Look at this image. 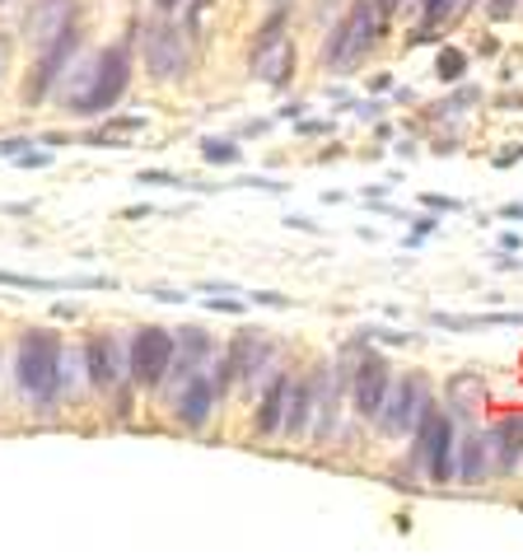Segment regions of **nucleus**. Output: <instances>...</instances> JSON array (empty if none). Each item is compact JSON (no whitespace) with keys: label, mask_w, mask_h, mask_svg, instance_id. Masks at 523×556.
Returning <instances> with one entry per match:
<instances>
[{"label":"nucleus","mask_w":523,"mask_h":556,"mask_svg":"<svg viewBox=\"0 0 523 556\" xmlns=\"http://www.w3.org/2000/svg\"><path fill=\"white\" fill-rule=\"evenodd\" d=\"M411 435H417L411 454H417V463H425V477H430V482H435V486L454 482V444H458L454 416L430 403V407L421 412V421L411 426Z\"/></svg>","instance_id":"20e7f679"},{"label":"nucleus","mask_w":523,"mask_h":556,"mask_svg":"<svg viewBox=\"0 0 523 556\" xmlns=\"http://www.w3.org/2000/svg\"><path fill=\"white\" fill-rule=\"evenodd\" d=\"M75 24V0H34L28 5V20H24V34L34 48H48L56 34H66Z\"/></svg>","instance_id":"4468645a"},{"label":"nucleus","mask_w":523,"mask_h":556,"mask_svg":"<svg viewBox=\"0 0 523 556\" xmlns=\"http://www.w3.org/2000/svg\"><path fill=\"white\" fill-rule=\"evenodd\" d=\"M225 361L234 365V379H257L271 365V342L262 332H243L234 346L225 351Z\"/></svg>","instance_id":"f3484780"},{"label":"nucleus","mask_w":523,"mask_h":556,"mask_svg":"<svg viewBox=\"0 0 523 556\" xmlns=\"http://www.w3.org/2000/svg\"><path fill=\"white\" fill-rule=\"evenodd\" d=\"M393 10H397V0H374V14H379V20H388Z\"/></svg>","instance_id":"cd10ccee"},{"label":"nucleus","mask_w":523,"mask_h":556,"mask_svg":"<svg viewBox=\"0 0 523 556\" xmlns=\"http://www.w3.org/2000/svg\"><path fill=\"white\" fill-rule=\"evenodd\" d=\"M425 206L430 211H463V202H454V197H439V192H425Z\"/></svg>","instance_id":"393cba45"},{"label":"nucleus","mask_w":523,"mask_h":556,"mask_svg":"<svg viewBox=\"0 0 523 556\" xmlns=\"http://www.w3.org/2000/svg\"><path fill=\"white\" fill-rule=\"evenodd\" d=\"M0 5H5V0H0Z\"/></svg>","instance_id":"473e14b6"},{"label":"nucleus","mask_w":523,"mask_h":556,"mask_svg":"<svg viewBox=\"0 0 523 556\" xmlns=\"http://www.w3.org/2000/svg\"><path fill=\"white\" fill-rule=\"evenodd\" d=\"M14 379H20V389L34 397L38 407L56 403L61 383H66V351H61V337L48 328L24 332L20 351H14Z\"/></svg>","instance_id":"f03ea898"},{"label":"nucleus","mask_w":523,"mask_h":556,"mask_svg":"<svg viewBox=\"0 0 523 556\" xmlns=\"http://www.w3.org/2000/svg\"><path fill=\"white\" fill-rule=\"evenodd\" d=\"M75 48H80V28H66V34H56L52 42H48V48H38L42 52V61H38V71H34V80H28V99H42V94H48V89L56 85V75L61 71H66V61L75 56Z\"/></svg>","instance_id":"ddd939ff"},{"label":"nucleus","mask_w":523,"mask_h":556,"mask_svg":"<svg viewBox=\"0 0 523 556\" xmlns=\"http://www.w3.org/2000/svg\"><path fill=\"white\" fill-rule=\"evenodd\" d=\"M388 383H393V365L383 361L379 351H360L356 369H350V407H356V416L374 421L379 407H383V393H388Z\"/></svg>","instance_id":"1a4fd4ad"},{"label":"nucleus","mask_w":523,"mask_h":556,"mask_svg":"<svg viewBox=\"0 0 523 556\" xmlns=\"http://www.w3.org/2000/svg\"><path fill=\"white\" fill-rule=\"evenodd\" d=\"M463 71H468V56L458 52V48H444L435 56V75H439L444 85H458V80H463Z\"/></svg>","instance_id":"412c9836"},{"label":"nucleus","mask_w":523,"mask_h":556,"mask_svg":"<svg viewBox=\"0 0 523 556\" xmlns=\"http://www.w3.org/2000/svg\"><path fill=\"white\" fill-rule=\"evenodd\" d=\"M215 383H211V375L206 369H192V375H182V389L174 393V416H178V426H188V430H196V426H206L211 421V412H215Z\"/></svg>","instance_id":"9b49d317"},{"label":"nucleus","mask_w":523,"mask_h":556,"mask_svg":"<svg viewBox=\"0 0 523 556\" xmlns=\"http://www.w3.org/2000/svg\"><path fill=\"white\" fill-rule=\"evenodd\" d=\"M379 14L369 0H356V5L346 10V20L332 28V38L322 42V66L328 71H350V66H360L365 52L374 48V38H379Z\"/></svg>","instance_id":"7ed1b4c3"},{"label":"nucleus","mask_w":523,"mask_h":556,"mask_svg":"<svg viewBox=\"0 0 523 556\" xmlns=\"http://www.w3.org/2000/svg\"><path fill=\"white\" fill-rule=\"evenodd\" d=\"M5 75H10V38L0 34V85H5Z\"/></svg>","instance_id":"a878e982"},{"label":"nucleus","mask_w":523,"mask_h":556,"mask_svg":"<svg viewBox=\"0 0 523 556\" xmlns=\"http://www.w3.org/2000/svg\"><path fill=\"white\" fill-rule=\"evenodd\" d=\"M178 5H182V0H155V10H164V14H168V10H178Z\"/></svg>","instance_id":"c756f323"},{"label":"nucleus","mask_w":523,"mask_h":556,"mask_svg":"<svg viewBox=\"0 0 523 556\" xmlns=\"http://www.w3.org/2000/svg\"><path fill=\"white\" fill-rule=\"evenodd\" d=\"M127 85H131V52L127 48H103L89 66H80L66 103H71L75 117H103L122 103Z\"/></svg>","instance_id":"f257e3e1"},{"label":"nucleus","mask_w":523,"mask_h":556,"mask_svg":"<svg viewBox=\"0 0 523 556\" xmlns=\"http://www.w3.org/2000/svg\"><path fill=\"white\" fill-rule=\"evenodd\" d=\"M454 477L458 482H486L490 477V440H486V430H468L463 440L454 444Z\"/></svg>","instance_id":"dca6fc26"},{"label":"nucleus","mask_w":523,"mask_h":556,"mask_svg":"<svg viewBox=\"0 0 523 556\" xmlns=\"http://www.w3.org/2000/svg\"><path fill=\"white\" fill-rule=\"evenodd\" d=\"M0 286H24V290H56L61 281H42V276H14V271H0Z\"/></svg>","instance_id":"b1692460"},{"label":"nucleus","mask_w":523,"mask_h":556,"mask_svg":"<svg viewBox=\"0 0 523 556\" xmlns=\"http://www.w3.org/2000/svg\"><path fill=\"white\" fill-rule=\"evenodd\" d=\"M145 66L155 80H178L188 75V38L174 24H155L145 28Z\"/></svg>","instance_id":"9d476101"},{"label":"nucleus","mask_w":523,"mask_h":556,"mask_svg":"<svg viewBox=\"0 0 523 556\" xmlns=\"http://www.w3.org/2000/svg\"><path fill=\"white\" fill-rule=\"evenodd\" d=\"M490 14H496V20H510V14H514V0H490Z\"/></svg>","instance_id":"bb28decb"},{"label":"nucleus","mask_w":523,"mask_h":556,"mask_svg":"<svg viewBox=\"0 0 523 556\" xmlns=\"http://www.w3.org/2000/svg\"><path fill=\"white\" fill-rule=\"evenodd\" d=\"M449 397H454V407L458 412H476L482 407V397H486V383H482V375H476V369H468V375H454L449 379Z\"/></svg>","instance_id":"aec40b11"},{"label":"nucleus","mask_w":523,"mask_h":556,"mask_svg":"<svg viewBox=\"0 0 523 556\" xmlns=\"http://www.w3.org/2000/svg\"><path fill=\"white\" fill-rule=\"evenodd\" d=\"M85 369H89V383L94 389H117L122 375H127V361H122V346H117V337H89L85 342Z\"/></svg>","instance_id":"2eb2a0df"},{"label":"nucleus","mask_w":523,"mask_h":556,"mask_svg":"<svg viewBox=\"0 0 523 556\" xmlns=\"http://www.w3.org/2000/svg\"><path fill=\"white\" fill-rule=\"evenodd\" d=\"M174 369V332L168 328H141L127 346V375L141 389H160Z\"/></svg>","instance_id":"0eeeda50"},{"label":"nucleus","mask_w":523,"mask_h":556,"mask_svg":"<svg viewBox=\"0 0 523 556\" xmlns=\"http://www.w3.org/2000/svg\"><path fill=\"white\" fill-rule=\"evenodd\" d=\"M430 229H435V215H417V239L430 235Z\"/></svg>","instance_id":"c85d7f7f"},{"label":"nucleus","mask_w":523,"mask_h":556,"mask_svg":"<svg viewBox=\"0 0 523 556\" xmlns=\"http://www.w3.org/2000/svg\"><path fill=\"white\" fill-rule=\"evenodd\" d=\"M505 215H510V220H523V206H505Z\"/></svg>","instance_id":"7c9ffc66"},{"label":"nucleus","mask_w":523,"mask_h":556,"mask_svg":"<svg viewBox=\"0 0 523 556\" xmlns=\"http://www.w3.org/2000/svg\"><path fill=\"white\" fill-rule=\"evenodd\" d=\"M430 407V379L425 375H407V379H393L388 393H383V407H379V430L383 435H411V426L421 421V412Z\"/></svg>","instance_id":"423d86ee"},{"label":"nucleus","mask_w":523,"mask_h":556,"mask_svg":"<svg viewBox=\"0 0 523 556\" xmlns=\"http://www.w3.org/2000/svg\"><path fill=\"white\" fill-rule=\"evenodd\" d=\"M309 430V383H295L290 379V393H285V416H281V435H304Z\"/></svg>","instance_id":"6ab92c4d"},{"label":"nucleus","mask_w":523,"mask_h":556,"mask_svg":"<svg viewBox=\"0 0 523 556\" xmlns=\"http://www.w3.org/2000/svg\"><path fill=\"white\" fill-rule=\"evenodd\" d=\"M468 5H476V0H458V10H468Z\"/></svg>","instance_id":"2f4dec72"},{"label":"nucleus","mask_w":523,"mask_h":556,"mask_svg":"<svg viewBox=\"0 0 523 556\" xmlns=\"http://www.w3.org/2000/svg\"><path fill=\"white\" fill-rule=\"evenodd\" d=\"M285 393H290V375H271V383H267V389H262V397H257V412H253V426L262 430V435H281Z\"/></svg>","instance_id":"a211bd4d"},{"label":"nucleus","mask_w":523,"mask_h":556,"mask_svg":"<svg viewBox=\"0 0 523 556\" xmlns=\"http://www.w3.org/2000/svg\"><path fill=\"white\" fill-rule=\"evenodd\" d=\"M336 421H342V375L332 365H318L309 379V435L314 444H328L336 435Z\"/></svg>","instance_id":"6e6552de"},{"label":"nucleus","mask_w":523,"mask_h":556,"mask_svg":"<svg viewBox=\"0 0 523 556\" xmlns=\"http://www.w3.org/2000/svg\"><path fill=\"white\" fill-rule=\"evenodd\" d=\"M285 28H290V10H271L253 38V75L271 89H281L290 71H295V42H290Z\"/></svg>","instance_id":"39448f33"},{"label":"nucleus","mask_w":523,"mask_h":556,"mask_svg":"<svg viewBox=\"0 0 523 556\" xmlns=\"http://www.w3.org/2000/svg\"><path fill=\"white\" fill-rule=\"evenodd\" d=\"M486 440H490V472L496 477L519 472V463H523V412L500 416V421L486 430Z\"/></svg>","instance_id":"f8f14e48"},{"label":"nucleus","mask_w":523,"mask_h":556,"mask_svg":"<svg viewBox=\"0 0 523 556\" xmlns=\"http://www.w3.org/2000/svg\"><path fill=\"white\" fill-rule=\"evenodd\" d=\"M202 160L206 164H239L243 150L234 141H202Z\"/></svg>","instance_id":"4be33fe9"},{"label":"nucleus","mask_w":523,"mask_h":556,"mask_svg":"<svg viewBox=\"0 0 523 556\" xmlns=\"http://www.w3.org/2000/svg\"><path fill=\"white\" fill-rule=\"evenodd\" d=\"M454 10H458V0H421V20H425V28H430V24H439V20H449Z\"/></svg>","instance_id":"5701e85b"}]
</instances>
